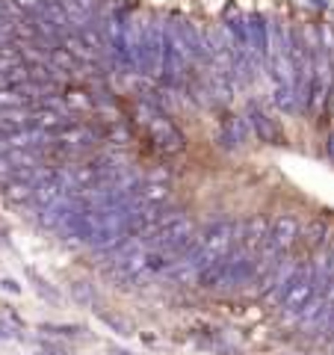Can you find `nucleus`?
I'll return each instance as SVG.
<instances>
[{
  "label": "nucleus",
  "mask_w": 334,
  "mask_h": 355,
  "mask_svg": "<svg viewBox=\"0 0 334 355\" xmlns=\"http://www.w3.org/2000/svg\"><path fill=\"white\" fill-rule=\"evenodd\" d=\"M101 320H104L107 326H113L116 335H121V338H128V335H130V329H128L125 323H121V320H116V317H107V314H101Z\"/></svg>",
  "instance_id": "13"
},
{
  "label": "nucleus",
  "mask_w": 334,
  "mask_h": 355,
  "mask_svg": "<svg viewBox=\"0 0 334 355\" xmlns=\"http://www.w3.org/2000/svg\"><path fill=\"white\" fill-rule=\"evenodd\" d=\"M326 154L334 160V133H328V139H326Z\"/></svg>",
  "instance_id": "16"
},
{
  "label": "nucleus",
  "mask_w": 334,
  "mask_h": 355,
  "mask_svg": "<svg viewBox=\"0 0 334 355\" xmlns=\"http://www.w3.org/2000/svg\"><path fill=\"white\" fill-rule=\"evenodd\" d=\"M272 101H275V107L281 110V113H296V110H299V101H296L293 86H275Z\"/></svg>",
  "instance_id": "10"
},
{
  "label": "nucleus",
  "mask_w": 334,
  "mask_h": 355,
  "mask_svg": "<svg viewBox=\"0 0 334 355\" xmlns=\"http://www.w3.org/2000/svg\"><path fill=\"white\" fill-rule=\"evenodd\" d=\"M270 237H272V243L281 252H290L296 243H299V237H302V225L293 219V216H278L275 222H272V231H270Z\"/></svg>",
  "instance_id": "3"
},
{
  "label": "nucleus",
  "mask_w": 334,
  "mask_h": 355,
  "mask_svg": "<svg viewBox=\"0 0 334 355\" xmlns=\"http://www.w3.org/2000/svg\"><path fill=\"white\" fill-rule=\"evenodd\" d=\"M314 266H317V272L322 275V279H331V275H334V237H328V243L322 246V252L317 254Z\"/></svg>",
  "instance_id": "9"
},
{
  "label": "nucleus",
  "mask_w": 334,
  "mask_h": 355,
  "mask_svg": "<svg viewBox=\"0 0 334 355\" xmlns=\"http://www.w3.org/2000/svg\"><path fill=\"white\" fill-rule=\"evenodd\" d=\"M252 128H254V133H258L261 142H278V139H281V130H278V125L266 113H261V110H252Z\"/></svg>",
  "instance_id": "5"
},
{
  "label": "nucleus",
  "mask_w": 334,
  "mask_h": 355,
  "mask_svg": "<svg viewBox=\"0 0 334 355\" xmlns=\"http://www.w3.org/2000/svg\"><path fill=\"white\" fill-rule=\"evenodd\" d=\"M148 128L154 133V142H157V148L166 151V154H177V151H184V137H181V130H177L169 119H163L160 113L148 119Z\"/></svg>",
  "instance_id": "1"
},
{
  "label": "nucleus",
  "mask_w": 334,
  "mask_h": 355,
  "mask_svg": "<svg viewBox=\"0 0 334 355\" xmlns=\"http://www.w3.org/2000/svg\"><path fill=\"white\" fill-rule=\"evenodd\" d=\"M69 193V181L62 178V172L57 169L51 178H44L42 184H36V190H33V198L30 202L36 207H51L53 202H60V198Z\"/></svg>",
  "instance_id": "2"
},
{
  "label": "nucleus",
  "mask_w": 334,
  "mask_h": 355,
  "mask_svg": "<svg viewBox=\"0 0 334 355\" xmlns=\"http://www.w3.org/2000/svg\"><path fill=\"white\" fill-rule=\"evenodd\" d=\"M222 146H228V148H237L243 139H246V121L237 119V116H231L225 119V125H222Z\"/></svg>",
  "instance_id": "7"
},
{
  "label": "nucleus",
  "mask_w": 334,
  "mask_h": 355,
  "mask_svg": "<svg viewBox=\"0 0 334 355\" xmlns=\"http://www.w3.org/2000/svg\"><path fill=\"white\" fill-rule=\"evenodd\" d=\"M326 234H328V225H326L322 219H314V222H310V225L302 231V237H299V240L305 243V249H308V252H319V249L328 243Z\"/></svg>",
  "instance_id": "6"
},
{
  "label": "nucleus",
  "mask_w": 334,
  "mask_h": 355,
  "mask_svg": "<svg viewBox=\"0 0 334 355\" xmlns=\"http://www.w3.org/2000/svg\"><path fill=\"white\" fill-rule=\"evenodd\" d=\"M270 231H272V222L266 219V216H252L246 222V234H243V243L240 246L252 252V254H258V249L263 246L266 240H270Z\"/></svg>",
  "instance_id": "4"
},
{
  "label": "nucleus",
  "mask_w": 334,
  "mask_h": 355,
  "mask_svg": "<svg viewBox=\"0 0 334 355\" xmlns=\"http://www.w3.org/2000/svg\"><path fill=\"white\" fill-rule=\"evenodd\" d=\"M65 104H69V113H74V110H89L92 107V95L80 92V89H71V92H65Z\"/></svg>",
  "instance_id": "12"
},
{
  "label": "nucleus",
  "mask_w": 334,
  "mask_h": 355,
  "mask_svg": "<svg viewBox=\"0 0 334 355\" xmlns=\"http://www.w3.org/2000/svg\"><path fill=\"white\" fill-rule=\"evenodd\" d=\"M24 62V57H21V48L15 42H3L0 44V74H6L9 69H15V65Z\"/></svg>",
  "instance_id": "8"
},
{
  "label": "nucleus",
  "mask_w": 334,
  "mask_h": 355,
  "mask_svg": "<svg viewBox=\"0 0 334 355\" xmlns=\"http://www.w3.org/2000/svg\"><path fill=\"white\" fill-rule=\"evenodd\" d=\"M74 296H77V299H86V302H92V293H89V287H77Z\"/></svg>",
  "instance_id": "15"
},
{
  "label": "nucleus",
  "mask_w": 334,
  "mask_h": 355,
  "mask_svg": "<svg viewBox=\"0 0 334 355\" xmlns=\"http://www.w3.org/2000/svg\"><path fill=\"white\" fill-rule=\"evenodd\" d=\"M12 3H15L24 15H30V12H36V9L42 6V0H12Z\"/></svg>",
  "instance_id": "14"
},
{
  "label": "nucleus",
  "mask_w": 334,
  "mask_h": 355,
  "mask_svg": "<svg viewBox=\"0 0 334 355\" xmlns=\"http://www.w3.org/2000/svg\"><path fill=\"white\" fill-rule=\"evenodd\" d=\"M33 190H36V184H30V181H6L3 193H6L9 202H30Z\"/></svg>",
  "instance_id": "11"
}]
</instances>
